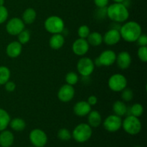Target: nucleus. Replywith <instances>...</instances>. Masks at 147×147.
<instances>
[{
    "mask_svg": "<svg viewBox=\"0 0 147 147\" xmlns=\"http://www.w3.org/2000/svg\"><path fill=\"white\" fill-rule=\"evenodd\" d=\"M86 40L88 42L89 45L98 47L103 42V36L98 32H93L89 34V35L86 38Z\"/></svg>",
    "mask_w": 147,
    "mask_h": 147,
    "instance_id": "21",
    "label": "nucleus"
},
{
    "mask_svg": "<svg viewBox=\"0 0 147 147\" xmlns=\"http://www.w3.org/2000/svg\"><path fill=\"white\" fill-rule=\"evenodd\" d=\"M10 120L11 118L8 112L0 108V132L7 129L9 124Z\"/></svg>",
    "mask_w": 147,
    "mask_h": 147,
    "instance_id": "25",
    "label": "nucleus"
},
{
    "mask_svg": "<svg viewBox=\"0 0 147 147\" xmlns=\"http://www.w3.org/2000/svg\"><path fill=\"white\" fill-rule=\"evenodd\" d=\"M106 8L107 7H103V8H98V9L97 13H96V16L98 17L99 19H103L107 16L106 14Z\"/></svg>",
    "mask_w": 147,
    "mask_h": 147,
    "instance_id": "38",
    "label": "nucleus"
},
{
    "mask_svg": "<svg viewBox=\"0 0 147 147\" xmlns=\"http://www.w3.org/2000/svg\"><path fill=\"white\" fill-rule=\"evenodd\" d=\"M121 40V37L120 32L117 29H110L103 36V42L109 46H113L118 44Z\"/></svg>",
    "mask_w": 147,
    "mask_h": 147,
    "instance_id": "14",
    "label": "nucleus"
},
{
    "mask_svg": "<svg viewBox=\"0 0 147 147\" xmlns=\"http://www.w3.org/2000/svg\"><path fill=\"white\" fill-rule=\"evenodd\" d=\"M121 127L129 134L136 135L142 131V122L138 117L129 115L122 121Z\"/></svg>",
    "mask_w": 147,
    "mask_h": 147,
    "instance_id": "5",
    "label": "nucleus"
},
{
    "mask_svg": "<svg viewBox=\"0 0 147 147\" xmlns=\"http://www.w3.org/2000/svg\"><path fill=\"white\" fill-rule=\"evenodd\" d=\"M116 54L111 50H106L102 52L98 57L93 61L95 66H111L116 63Z\"/></svg>",
    "mask_w": 147,
    "mask_h": 147,
    "instance_id": "8",
    "label": "nucleus"
},
{
    "mask_svg": "<svg viewBox=\"0 0 147 147\" xmlns=\"http://www.w3.org/2000/svg\"><path fill=\"white\" fill-rule=\"evenodd\" d=\"M89 45L86 39L78 38L75 40L72 45V50L73 53L78 56H83L88 52Z\"/></svg>",
    "mask_w": 147,
    "mask_h": 147,
    "instance_id": "13",
    "label": "nucleus"
},
{
    "mask_svg": "<svg viewBox=\"0 0 147 147\" xmlns=\"http://www.w3.org/2000/svg\"><path fill=\"white\" fill-rule=\"evenodd\" d=\"M4 87H5V90H7V92L11 93V92L14 91V90L16 89V84L15 83H14L13 81L9 80V81H7V83L4 84Z\"/></svg>",
    "mask_w": 147,
    "mask_h": 147,
    "instance_id": "36",
    "label": "nucleus"
},
{
    "mask_svg": "<svg viewBox=\"0 0 147 147\" xmlns=\"http://www.w3.org/2000/svg\"><path fill=\"white\" fill-rule=\"evenodd\" d=\"M17 36H18L19 42L22 45H24L27 44L30 41V37H31V34H30V32L28 30L24 29Z\"/></svg>",
    "mask_w": 147,
    "mask_h": 147,
    "instance_id": "28",
    "label": "nucleus"
},
{
    "mask_svg": "<svg viewBox=\"0 0 147 147\" xmlns=\"http://www.w3.org/2000/svg\"><path fill=\"white\" fill-rule=\"evenodd\" d=\"M57 137L60 140L67 142V141H69L72 138V134L70 133V131L68 129L63 128V129H60L58 131V132H57Z\"/></svg>",
    "mask_w": 147,
    "mask_h": 147,
    "instance_id": "30",
    "label": "nucleus"
},
{
    "mask_svg": "<svg viewBox=\"0 0 147 147\" xmlns=\"http://www.w3.org/2000/svg\"><path fill=\"white\" fill-rule=\"evenodd\" d=\"M94 4H96L98 8H103V7H107L109 4V0H93Z\"/></svg>",
    "mask_w": 147,
    "mask_h": 147,
    "instance_id": "37",
    "label": "nucleus"
},
{
    "mask_svg": "<svg viewBox=\"0 0 147 147\" xmlns=\"http://www.w3.org/2000/svg\"><path fill=\"white\" fill-rule=\"evenodd\" d=\"M14 141V134L9 130H4L0 132V146L1 147H10Z\"/></svg>",
    "mask_w": 147,
    "mask_h": 147,
    "instance_id": "18",
    "label": "nucleus"
},
{
    "mask_svg": "<svg viewBox=\"0 0 147 147\" xmlns=\"http://www.w3.org/2000/svg\"><path fill=\"white\" fill-rule=\"evenodd\" d=\"M134 147H142V146H134Z\"/></svg>",
    "mask_w": 147,
    "mask_h": 147,
    "instance_id": "42",
    "label": "nucleus"
},
{
    "mask_svg": "<svg viewBox=\"0 0 147 147\" xmlns=\"http://www.w3.org/2000/svg\"><path fill=\"white\" fill-rule=\"evenodd\" d=\"M65 81L66 83L70 86H74L78 82L79 78L78 75L75 72H69L65 76Z\"/></svg>",
    "mask_w": 147,
    "mask_h": 147,
    "instance_id": "29",
    "label": "nucleus"
},
{
    "mask_svg": "<svg viewBox=\"0 0 147 147\" xmlns=\"http://www.w3.org/2000/svg\"><path fill=\"white\" fill-rule=\"evenodd\" d=\"M138 57L139 60L143 63H146L147 62V47L146 46H143V47H139V50L137 52Z\"/></svg>",
    "mask_w": 147,
    "mask_h": 147,
    "instance_id": "33",
    "label": "nucleus"
},
{
    "mask_svg": "<svg viewBox=\"0 0 147 147\" xmlns=\"http://www.w3.org/2000/svg\"><path fill=\"white\" fill-rule=\"evenodd\" d=\"M137 45L139 47H143V46L147 45V36L144 34H142L139 37V38L136 40Z\"/></svg>",
    "mask_w": 147,
    "mask_h": 147,
    "instance_id": "35",
    "label": "nucleus"
},
{
    "mask_svg": "<svg viewBox=\"0 0 147 147\" xmlns=\"http://www.w3.org/2000/svg\"><path fill=\"white\" fill-rule=\"evenodd\" d=\"M127 79L124 76L119 73L113 74L109 78L108 85L112 91L121 92L127 86Z\"/></svg>",
    "mask_w": 147,
    "mask_h": 147,
    "instance_id": "6",
    "label": "nucleus"
},
{
    "mask_svg": "<svg viewBox=\"0 0 147 147\" xmlns=\"http://www.w3.org/2000/svg\"><path fill=\"white\" fill-rule=\"evenodd\" d=\"M9 11L7 7L4 6H0V24L5 22L8 19Z\"/></svg>",
    "mask_w": 147,
    "mask_h": 147,
    "instance_id": "34",
    "label": "nucleus"
},
{
    "mask_svg": "<svg viewBox=\"0 0 147 147\" xmlns=\"http://www.w3.org/2000/svg\"><path fill=\"white\" fill-rule=\"evenodd\" d=\"M131 56L130 53L126 51H122L116 55V63L118 67L121 70H126L131 64Z\"/></svg>",
    "mask_w": 147,
    "mask_h": 147,
    "instance_id": "15",
    "label": "nucleus"
},
{
    "mask_svg": "<svg viewBox=\"0 0 147 147\" xmlns=\"http://www.w3.org/2000/svg\"><path fill=\"white\" fill-rule=\"evenodd\" d=\"M114 1V3H123V1L124 0H113Z\"/></svg>",
    "mask_w": 147,
    "mask_h": 147,
    "instance_id": "40",
    "label": "nucleus"
},
{
    "mask_svg": "<svg viewBox=\"0 0 147 147\" xmlns=\"http://www.w3.org/2000/svg\"><path fill=\"white\" fill-rule=\"evenodd\" d=\"M4 0H0V6H4Z\"/></svg>",
    "mask_w": 147,
    "mask_h": 147,
    "instance_id": "41",
    "label": "nucleus"
},
{
    "mask_svg": "<svg viewBox=\"0 0 147 147\" xmlns=\"http://www.w3.org/2000/svg\"><path fill=\"white\" fill-rule=\"evenodd\" d=\"M30 147H32V146H30Z\"/></svg>",
    "mask_w": 147,
    "mask_h": 147,
    "instance_id": "43",
    "label": "nucleus"
},
{
    "mask_svg": "<svg viewBox=\"0 0 147 147\" xmlns=\"http://www.w3.org/2000/svg\"><path fill=\"white\" fill-rule=\"evenodd\" d=\"M88 103L90 104V106H95L98 103V98L95 96H90L88 98Z\"/></svg>",
    "mask_w": 147,
    "mask_h": 147,
    "instance_id": "39",
    "label": "nucleus"
},
{
    "mask_svg": "<svg viewBox=\"0 0 147 147\" xmlns=\"http://www.w3.org/2000/svg\"><path fill=\"white\" fill-rule=\"evenodd\" d=\"M119 32L121 38L125 41L128 42H135L142 34V29L138 22L129 21L121 26Z\"/></svg>",
    "mask_w": 147,
    "mask_h": 147,
    "instance_id": "1",
    "label": "nucleus"
},
{
    "mask_svg": "<svg viewBox=\"0 0 147 147\" xmlns=\"http://www.w3.org/2000/svg\"><path fill=\"white\" fill-rule=\"evenodd\" d=\"M65 44V37L62 34H54L49 40V45L53 50H59Z\"/></svg>",
    "mask_w": 147,
    "mask_h": 147,
    "instance_id": "20",
    "label": "nucleus"
},
{
    "mask_svg": "<svg viewBox=\"0 0 147 147\" xmlns=\"http://www.w3.org/2000/svg\"><path fill=\"white\" fill-rule=\"evenodd\" d=\"M12 130L15 131H22L26 128V122L22 118H14L11 119L9 124Z\"/></svg>",
    "mask_w": 147,
    "mask_h": 147,
    "instance_id": "24",
    "label": "nucleus"
},
{
    "mask_svg": "<svg viewBox=\"0 0 147 147\" xmlns=\"http://www.w3.org/2000/svg\"><path fill=\"white\" fill-rule=\"evenodd\" d=\"M107 17L116 23H123L128 20L129 11L123 3H113L106 8Z\"/></svg>",
    "mask_w": 147,
    "mask_h": 147,
    "instance_id": "2",
    "label": "nucleus"
},
{
    "mask_svg": "<svg viewBox=\"0 0 147 147\" xmlns=\"http://www.w3.org/2000/svg\"><path fill=\"white\" fill-rule=\"evenodd\" d=\"M144 113V107L140 103H135L132 105L130 108H128L126 115H132L136 117H140L142 116Z\"/></svg>",
    "mask_w": 147,
    "mask_h": 147,
    "instance_id": "26",
    "label": "nucleus"
},
{
    "mask_svg": "<svg viewBox=\"0 0 147 147\" xmlns=\"http://www.w3.org/2000/svg\"><path fill=\"white\" fill-rule=\"evenodd\" d=\"M37 18V12L33 8H27L22 14V21L25 24H31Z\"/></svg>",
    "mask_w": 147,
    "mask_h": 147,
    "instance_id": "23",
    "label": "nucleus"
},
{
    "mask_svg": "<svg viewBox=\"0 0 147 147\" xmlns=\"http://www.w3.org/2000/svg\"><path fill=\"white\" fill-rule=\"evenodd\" d=\"M90 33V28H89L88 26L86 25V24L81 25L80 27H79L78 30V34L79 36V38L86 39Z\"/></svg>",
    "mask_w": 147,
    "mask_h": 147,
    "instance_id": "31",
    "label": "nucleus"
},
{
    "mask_svg": "<svg viewBox=\"0 0 147 147\" xmlns=\"http://www.w3.org/2000/svg\"><path fill=\"white\" fill-rule=\"evenodd\" d=\"M30 141L34 147H44L47 142V136L44 131L34 129L30 133Z\"/></svg>",
    "mask_w": 147,
    "mask_h": 147,
    "instance_id": "9",
    "label": "nucleus"
},
{
    "mask_svg": "<svg viewBox=\"0 0 147 147\" xmlns=\"http://www.w3.org/2000/svg\"><path fill=\"white\" fill-rule=\"evenodd\" d=\"M91 111V106L87 101L80 100L77 102L73 107V112L75 114L80 117H83L88 114Z\"/></svg>",
    "mask_w": 147,
    "mask_h": 147,
    "instance_id": "16",
    "label": "nucleus"
},
{
    "mask_svg": "<svg viewBox=\"0 0 147 147\" xmlns=\"http://www.w3.org/2000/svg\"><path fill=\"white\" fill-rule=\"evenodd\" d=\"M25 24L22 20L19 17H13L7 22L6 24V30L10 35H18L22 30H24Z\"/></svg>",
    "mask_w": 147,
    "mask_h": 147,
    "instance_id": "10",
    "label": "nucleus"
},
{
    "mask_svg": "<svg viewBox=\"0 0 147 147\" xmlns=\"http://www.w3.org/2000/svg\"><path fill=\"white\" fill-rule=\"evenodd\" d=\"M22 51V45L18 41H13L9 43L6 48V53L10 58H16L21 55Z\"/></svg>",
    "mask_w": 147,
    "mask_h": 147,
    "instance_id": "17",
    "label": "nucleus"
},
{
    "mask_svg": "<svg viewBox=\"0 0 147 147\" xmlns=\"http://www.w3.org/2000/svg\"><path fill=\"white\" fill-rule=\"evenodd\" d=\"M45 30L52 34H62L65 30V22L61 17L53 15L47 17L45 21Z\"/></svg>",
    "mask_w": 147,
    "mask_h": 147,
    "instance_id": "3",
    "label": "nucleus"
},
{
    "mask_svg": "<svg viewBox=\"0 0 147 147\" xmlns=\"http://www.w3.org/2000/svg\"><path fill=\"white\" fill-rule=\"evenodd\" d=\"M92 134V127L88 123H82L76 126L73 131L72 136L78 143H84L90 139Z\"/></svg>",
    "mask_w": 147,
    "mask_h": 147,
    "instance_id": "4",
    "label": "nucleus"
},
{
    "mask_svg": "<svg viewBox=\"0 0 147 147\" xmlns=\"http://www.w3.org/2000/svg\"><path fill=\"white\" fill-rule=\"evenodd\" d=\"M112 109H113V111L114 114L117 115L120 117L126 115L128 110L127 106L123 100H116V102H114Z\"/></svg>",
    "mask_w": 147,
    "mask_h": 147,
    "instance_id": "22",
    "label": "nucleus"
},
{
    "mask_svg": "<svg viewBox=\"0 0 147 147\" xmlns=\"http://www.w3.org/2000/svg\"><path fill=\"white\" fill-rule=\"evenodd\" d=\"M134 92L130 88H125L121 91V98L123 101L129 102L133 99Z\"/></svg>",
    "mask_w": 147,
    "mask_h": 147,
    "instance_id": "32",
    "label": "nucleus"
},
{
    "mask_svg": "<svg viewBox=\"0 0 147 147\" xmlns=\"http://www.w3.org/2000/svg\"><path fill=\"white\" fill-rule=\"evenodd\" d=\"M95 64L93 60L87 57H81L78 61L77 70L83 77H88L95 70Z\"/></svg>",
    "mask_w": 147,
    "mask_h": 147,
    "instance_id": "7",
    "label": "nucleus"
},
{
    "mask_svg": "<svg viewBox=\"0 0 147 147\" xmlns=\"http://www.w3.org/2000/svg\"><path fill=\"white\" fill-rule=\"evenodd\" d=\"M88 116V124L90 127L97 128L101 124L102 116L98 111H90Z\"/></svg>",
    "mask_w": 147,
    "mask_h": 147,
    "instance_id": "19",
    "label": "nucleus"
},
{
    "mask_svg": "<svg viewBox=\"0 0 147 147\" xmlns=\"http://www.w3.org/2000/svg\"><path fill=\"white\" fill-rule=\"evenodd\" d=\"M103 126L109 132H116L121 128L122 119L116 114L110 115L103 121Z\"/></svg>",
    "mask_w": 147,
    "mask_h": 147,
    "instance_id": "11",
    "label": "nucleus"
},
{
    "mask_svg": "<svg viewBox=\"0 0 147 147\" xmlns=\"http://www.w3.org/2000/svg\"><path fill=\"white\" fill-rule=\"evenodd\" d=\"M11 77V71L7 66H0V86L4 85Z\"/></svg>",
    "mask_w": 147,
    "mask_h": 147,
    "instance_id": "27",
    "label": "nucleus"
},
{
    "mask_svg": "<svg viewBox=\"0 0 147 147\" xmlns=\"http://www.w3.org/2000/svg\"><path fill=\"white\" fill-rule=\"evenodd\" d=\"M75 96V88L73 86L68 84L63 85L57 92V98L63 103H67L73 100Z\"/></svg>",
    "mask_w": 147,
    "mask_h": 147,
    "instance_id": "12",
    "label": "nucleus"
}]
</instances>
